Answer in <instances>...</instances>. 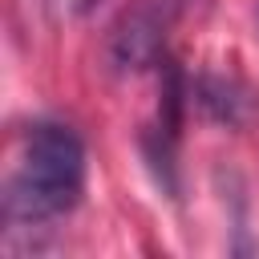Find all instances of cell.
I'll return each mask as SVG.
<instances>
[{"mask_svg": "<svg viewBox=\"0 0 259 259\" xmlns=\"http://www.w3.org/2000/svg\"><path fill=\"white\" fill-rule=\"evenodd\" d=\"M85 190V146L61 121H36L24 134L20 166L4 186L8 231H36L65 219Z\"/></svg>", "mask_w": 259, "mask_h": 259, "instance_id": "obj_1", "label": "cell"}, {"mask_svg": "<svg viewBox=\"0 0 259 259\" xmlns=\"http://www.w3.org/2000/svg\"><path fill=\"white\" fill-rule=\"evenodd\" d=\"M170 16H174V0H138L134 8H125L105 40L109 69L113 73H142L150 65H162Z\"/></svg>", "mask_w": 259, "mask_h": 259, "instance_id": "obj_2", "label": "cell"}, {"mask_svg": "<svg viewBox=\"0 0 259 259\" xmlns=\"http://www.w3.org/2000/svg\"><path fill=\"white\" fill-rule=\"evenodd\" d=\"M190 97L198 101V109H202L210 121H219V125H227V130H243V125L259 121V97H255L243 81H235V77L202 73V77L190 85Z\"/></svg>", "mask_w": 259, "mask_h": 259, "instance_id": "obj_3", "label": "cell"}]
</instances>
